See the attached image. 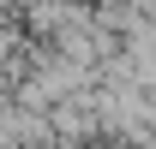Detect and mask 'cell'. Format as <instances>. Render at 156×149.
<instances>
[{"label": "cell", "instance_id": "obj_1", "mask_svg": "<svg viewBox=\"0 0 156 149\" xmlns=\"http://www.w3.org/2000/svg\"><path fill=\"white\" fill-rule=\"evenodd\" d=\"M0 36H18L12 30V6H0Z\"/></svg>", "mask_w": 156, "mask_h": 149}]
</instances>
